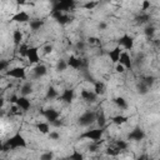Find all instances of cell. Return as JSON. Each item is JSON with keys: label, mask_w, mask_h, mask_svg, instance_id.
I'll use <instances>...</instances> for the list:
<instances>
[{"label": "cell", "mask_w": 160, "mask_h": 160, "mask_svg": "<svg viewBox=\"0 0 160 160\" xmlns=\"http://www.w3.org/2000/svg\"><path fill=\"white\" fill-rule=\"evenodd\" d=\"M29 45H26V44H21L20 46H19V54H20V56H22V58H26V54H28V50H29Z\"/></svg>", "instance_id": "d6a6232c"}, {"label": "cell", "mask_w": 160, "mask_h": 160, "mask_svg": "<svg viewBox=\"0 0 160 160\" xmlns=\"http://www.w3.org/2000/svg\"><path fill=\"white\" fill-rule=\"evenodd\" d=\"M88 42H89V44H98V42H100V41H99L98 38H95V36H90V38L88 39Z\"/></svg>", "instance_id": "7bdbcfd3"}, {"label": "cell", "mask_w": 160, "mask_h": 160, "mask_svg": "<svg viewBox=\"0 0 160 160\" xmlns=\"http://www.w3.org/2000/svg\"><path fill=\"white\" fill-rule=\"evenodd\" d=\"M80 98L88 102H95L96 99H98V95L94 92V90H88V89H84L81 90L80 92Z\"/></svg>", "instance_id": "2e32d148"}, {"label": "cell", "mask_w": 160, "mask_h": 160, "mask_svg": "<svg viewBox=\"0 0 160 160\" xmlns=\"http://www.w3.org/2000/svg\"><path fill=\"white\" fill-rule=\"evenodd\" d=\"M32 90H34L32 82L26 81V82H24V84L21 85V88H20V94H21V96H28V95H30V94L32 92Z\"/></svg>", "instance_id": "d6986e66"}, {"label": "cell", "mask_w": 160, "mask_h": 160, "mask_svg": "<svg viewBox=\"0 0 160 160\" xmlns=\"http://www.w3.org/2000/svg\"><path fill=\"white\" fill-rule=\"evenodd\" d=\"M121 54H122V48L119 46V45H116L112 50L109 51V59H110V61L116 65V64L119 62V60H120Z\"/></svg>", "instance_id": "4fadbf2b"}, {"label": "cell", "mask_w": 160, "mask_h": 160, "mask_svg": "<svg viewBox=\"0 0 160 160\" xmlns=\"http://www.w3.org/2000/svg\"><path fill=\"white\" fill-rule=\"evenodd\" d=\"M22 39H24V35H22V31L19 30V29H15L12 31V41L16 46H20L22 44Z\"/></svg>", "instance_id": "44dd1931"}, {"label": "cell", "mask_w": 160, "mask_h": 160, "mask_svg": "<svg viewBox=\"0 0 160 160\" xmlns=\"http://www.w3.org/2000/svg\"><path fill=\"white\" fill-rule=\"evenodd\" d=\"M5 76L18 79V80H24V79H26V70L22 66H14V68L9 69L8 71H5Z\"/></svg>", "instance_id": "5b68a950"}, {"label": "cell", "mask_w": 160, "mask_h": 160, "mask_svg": "<svg viewBox=\"0 0 160 160\" xmlns=\"http://www.w3.org/2000/svg\"><path fill=\"white\" fill-rule=\"evenodd\" d=\"M138 91H139L141 95H145V94L149 91V88H148L144 82H140V84L138 85Z\"/></svg>", "instance_id": "e575fe53"}, {"label": "cell", "mask_w": 160, "mask_h": 160, "mask_svg": "<svg viewBox=\"0 0 160 160\" xmlns=\"http://www.w3.org/2000/svg\"><path fill=\"white\" fill-rule=\"evenodd\" d=\"M26 59L30 64H40V56H39V49L36 46H30L26 54Z\"/></svg>", "instance_id": "9c48e42d"}, {"label": "cell", "mask_w": 160, "mask_h": 160, "mask_svg": "<svg viewBox=\"0 0 160 160\" xmlns=\"http://www.w3.org/2000/svg\"><path fill=\"white\" fill-rule=\"evenodd\" d=\"M118 45L124 48L125 50H131L134 48V38L128 35V34H124L119 40H118Z\"/></svg>", "instance_id": "ba28073f"}, {"label": "cell", "mask_w": 160, "mask_h": 160, "mask_svg": "<svg viewBox=\"0 0 160 160\" xmlns=\"http://www.w3.org/2000/svg\"><path fill=\"white\" fill-rule=\"evenodd\" d=\"M41 115L48 120V122L51 125L52 122H55V121H58L59 120V118H60V112L58 111V110H55V109H52V108H49V109H44L42 111H41Z\"/></svg>", "instance_id": "52a82bcc"}, {"label": "cell", "mask_w": 160, "mask_h": 160, "mask_svg": "<svg viewBox=\"0 0 160 160\" xmlns=\"http://www.w3.org/2000/svg\"><path fill=\"white\" fill-rule=\"evenodd\" d=\"M60 96V94H59V91L55 89V88H52V86H50L48 90H46V99H50V100H54V99H58Z\"/></svg>", "instance_id": "4316f807"}, {"label": "cell", "mask_w": 160, "mask_h": 160, "mask_svg": "<svg viewBox=\"0 0 160 160\" xmlns=\"http://www.w3.org/2000/svg\"><path fill=\"white\" fill-rule=\"evenodd\" d=\"M68 61L66 60H64V59H60V60H58V62H56V70L58 71H65L66 69H68Z\"/></svg>", "instance_id": "4dcf8cb0"}, {"label": "cell", "mask_w": 160, "mask_h": 160, "mask_svg": "<svg viewBox=\"0 0 160 160\" xmlns=\"http://www.w3.org/2000/svg\"><path fill=\"white\" fill-rule=\"evenodd\" d=\"M96 122H98L99 128H105L106 126V118H105V114L102 111L96 112Z\"/></svg>", "instance_id": "484cf974"}, {"label": "cell", "mask_w": 160, "mask_h": 160, "mask_svg": "<svg viewBox=\"0 0 160 160\" xmlns=\"http://www.w3.org/2000/svg\"><path fill=\"white\" fill-rule=\"evenodd\" d=\"M74 98H75V92H74L72 89H65V90H62L61 95L59 96V99L61 101H64L65 104H71L72 100H74Z\"/></svg>", "instance_id": "9a60e30c"}, {"label": "cell", "mask_w": 160, "mask_h": 160, "mask_svg": "<svg viewBox=\"0 0 160 160\" xmlns=\"http://www.w3.org/2000/svg\"><path fill=\"white\" fill-rule=\"evenodd\" d=\"M36 129L41 132V134H45V135H49V132L51 131L50 130V124L49 122H44V121H40L36 124Z\"/></svg>", "instance_id": "d4e9b609"}, {"label": "cell", "mask_w": 160, "mask_h": 160, "mask_svg": "<svg viewBox=\"0 0 160 160\" xmlns=\"http://www.w3.org/2000/svg\"><path fill=\"white\" fill-rule=\"evenodd\" d=\"M144 138H145V132H144V130L140 129V128L132 129V130L129 132V135H128V140H130V141H141Z\"/></svg>", "instance_id": "8fae6325"}, {"label": "cell", "mask_w": 160, "mask_h": 160, "mask_svg": "<svg viewBox=\"0 0 160 160\" xmlns=\"http://www.w3.org/2000/svg\"><path fill=\"white\" fill-rule=\"evenodd\" d=\"M10 114H14V115H21L22 111L19 109L18 105H11V106H10Z\"/></svg>", "instance_id": "8d00e7d4"}, {"label": "cell", "mask_w": 160, "mask_h": 160, "mask_svg": "<svg viewBox=\"0 0 160 160\" xmlns=\"http://www.w3.org/2000/svg\"><path fill=\"white\" fill-rule=\"evenodd\" d=\"M69 159H70V160H85V156H84V154H82L81 151L74 149V150L71 151V154L69 155Z\"/></svg>", "instance_id": "83f0119b"}, {"label": "cell", "mask_w": 160, "mask_h": 160, "mask_svg": "<svg viewBox=\"0 0 160 160\" xmlns=\"http://www.w3.org/2000/svg\"><path fill=\"white\" fill-rule=\"evenodd\" d=\"M94 122H96V112L95 111H90V110L85 111L84 114H81L79 116V119H78V124L80 126H84V128L90 126Z\"/></svg>", "instance_id": "3957f363"}, {"label": "cell", "mask_w": 160, "mask_h": 160, "mask_svg": "<svg viewBox=\"0 0 160 160\" xmlns=\"http://www.w3.org/2000/svg\"><path fill=\"white\" fill-rule=\"evenodd\" d=\"M26 140L25 138L20 134V132H16L15 135L10 136L6 141L2 142L1 145V150L2 151H9V150H14V149H18V148H26Z\"/></svg>", "instance_id": "6da1fadb"}, {"label": "cell", "mask_w": 160, "mask_h": 160, "mask_svg": "<svg viewBox=\"0 0 160 160\" xmlns=\"http://www.w3.org/2000/svg\"><path fill=\"white\" fill-rule=\"evenodd\" d=\"M149 15L148 14H141L140 16H138V20H139V22L140 24H144V22H148L149 21Z\"/></svg>", "instance_id": "f35d334b"}, {"label": "cell", "mask_w": 160, "mask_h": 160, "mask_svg": "<svg viewBox=\"0 0 160 160\" xmlns=\"http://www.w3.org/2000/svg\"><path fill=\"white\" fill-rule=\"evenodd\" d=\"M150 8V1H142V4H141V10H148Z\"/></svg>", "instance_id": "ee69618b"}, {"label": "cell", "mask_w": 160, "mask_h": 160, "mask_svg": "<svg viewBox=\"0 0 160 160\" xmlns=\"http://www.w3.org/2000/svg\"><path fill=\"white\" fill-rule=\"evenodd\" d=\"M48 136H49L50 140H59V139H60V134H59L56 130H51Z\"/></svg>", "instance_id": "74e56055"}, {"label": "cell", "mask_w": 160, "mask_h": 160, "mask_svg": "<svg viewBox=\"0 0 160 160\" xmlns=\"http://www.w3.org/2000/svg\"><path fill=\"white\" fill-rule=\"evenodd\" d=\"M51 16L61 25H65L70 21V16L62 11H59V10H51Z\"/></svg>", "instance_id": "30bf717a"}, {"label": "cell", "mask_w": 160, "mask_h": 160, "mask_svg": "<svg viewBox=\"0 0 160 160\" xmlns=\"http://www.w3.org/2000/svg\"><path fill=\"white\" fill-rule=\"evenodd\" d=\"M128 120H129V118H128V116H125V115H122V114L115 115V116H112V119H111L112 124H114V125H118V126L124 125L125 122H128Z\"/></svg>", "instance_id": "7402d4cb"}, {"label": "cell", "mask_w": 160, "mask_h": 160, "mask_svg": "<svg viewBox=\"0 0 160 160\" xmlns=\"http://www.w3.org/2000/svg\"><path fill=\"white\" fill-rule=\"evenodd\" d=\"M99 29H100V30H105V29H106V24H105V22H100V24H99Z\"/></svg>", "instance_id": "7dc6e473"}, {"label": "cell", "mask_w": 160, "mask_h": 160, "mask_svg": "<svg viewBox=\"0 0 160 160\" xmlns=\"http://www.w3.org/2000/svg\"><path fill=\"white\" fill-rule=\"evenodd\" d=\"M48 74V68L46 65L44 64H36L34 68H32V78L34 79H40L42 76H45Z\"/></svg>", "instance_id": "7c38bea8"}, {"label": "cell", "mask_w": 160, "mask_h": 160, "mask_svg": "<svg viewBox=\"0 0 160 160\" xmlns=\"http://www.w3.org/2000/svg\"><path fill=\"white\" fill-rule=\"evenodd\" d=\"M52 50H54V46H52L51 44H46V45H44V46H42V54H45V55L51 54V52H52Z\"/></svg>", "instance_id": "d590c367"}, {"label": "cell", "mask_w": 160, "mask_h": 160, "mask_svg": "<svg viewBox=\"0 0 160 160\" xmlns=\"http://www.w3.org/2000/svg\"><path fill=\"white\" fill-rule=\"evenodd\" d=\"M136 160H152V159H150V158H148L146 155H141V156H139Z\"/></svg>", "instance_id": "bcb514c9"}, {"label": "cell", "mask_w": 160, "mask_h": 160, "mask_svg": "<svg viewBox=\"0 0 160 160\" xmlns=\"http://www.w3.org/2000/svg\"><path fill=\"white\" fill-rule=\"evenodd\" d=\"M96 5H98V2H96V1H88V2H85V4H84V8H85V9H88V10H91V9H94Z\"/></svg>", "instance_id": "60d3db41"}, {"label": "cell", "mask_w": 160, "mask_h": 160, "mask_svg": "<svg viewBox=\"0 0 160 160\" xmlns=\"http://www.w3.org/2000/svg\"><path fill=\"white\" fill-rule=\"evenodd\" d=\"M105 154L109 155V156H118L119 154H121V150L114 145V146H109V148H106Z\"/></svg>", "instance_id": "f546056e"}, {"label": "cell", "mask_w": 160, "mask_h": 160, "mask_svg": "<svg viewBox=\"0 0 160 160\" xmlns=\"http://www.w3.org/2000/svg\"><path fill=\"white\" fill-rule=\"evenodd\" d=\"M55 155L52 151H45L40 155V160H54Z\"/></svg>", "instance_id": "836d02e7"}, {"label": "cell", "mask_w": 160, "mask_h": 160, "mask_svg": "<svg viewBox=\"0 0 160 160\" xmlns=\"http://www.w3.org/2000/svg\"><path fill=\"white\" fill-rule=\"evenodd\" d=\"M66 61H68V65L75 70H85L88 66V62L85 61V59L75 56V55H70Z\"/></svg>", "instance_id": "277c9868"}, {"label": "cell", "mask_w": 160, "mask_h": 160, "mask_svg": "<svg viewBox=\"0 0 160 160\" xmlns=\"http://www.w3.org/2000/svg\"><path fill=\"white\" fill-rule=\"evenodd\" d=\"M119 62L122 66H125V69H131L132 68V59H131V56H130V54L128 51H122Z\"/></svg>", "instance_id": "ac0fdd59"}, {"label": "cell", "mask_w": 160, "mask_h": 160, "mask_svg": "<svg viewBox=\"0 0 160 160\" xmlns=\"http://www.w3.org/2000/svg\"><path fill=\"white\" fill-rule=\"evenodd\" d=\"M8 66H9V61L8 60H0V70L1 71H8L9 70Z\"/></svg>", "instance_id": "ab89813d"}, {"label": "cell", "mask_w": 160, "mask_h": 160, "mask_svg": "<svg viewBox=\"0 0 160 160\" xmlns=\"http://www.w3.org/2000/svg\"><path fill=\"white\" fill-rule=\"evenodd\" d=\"M105 132V128H96V129H91V130H86L80 135V139H85L89 140L90 142L94 141H99L102 139Z\"/></svg>", "instance_id": "7a4b0ae2"}, {"label": "cell", "mask_w": 160, "mask_h": 160, "mask_svg": "<svg viewBox=\"0 0 160 160\" xmlns=\"http://www.w3.org/2000/svg\"><path fill=\"white\" fill-rule=\"evenodd\" d=\"M30 15L26 12V11H24V10H20V11H18L15 15H12V18H11V21H15V22H20V24H22V22H30Z\"/></svg>", "instance_id": "5bb4252c"}, {"label": "cell", "mask_w": 160, "mask_h": 160, "mask_svg": "<svg viewBox=\"0 0 160 160\" xmlns=\"http://www.w3.org/2000/svg\"><path fill=\"white\" fill-rule=\"evenodd\" d=\"M42 25H44V21H42L41 19H31L30 22H29V26H30V29H31L32 31L40 30V29L42 28Z\"/></svg>", "instance_id": "603a6c76"}, {"label": "cell", "mask_w": 160, "mask_h": 160, "mask_svg": "<svg viewBox=\"0 0 160 160\" xmlns=\"http://www.w3.org/2000/svg\"><path fill=\"white\" fill-rule=\"evenodd\" d=\"M94 92L100 96V95H104L106 92V86L102 81H94Z\"/></svg>", "instance_id": "ffe728a7"}, {"label": "cell", "mask_w": 160, "mask_h": 160, "mask_svg": "<svg viewBox=\"0 0 160 160\" xmlns=\"http://www.w3.org/2000/svg\"><path fill=\"white\" fill-rule=\"evenodd\" d=\"M155 26L154 25H151V24H148L146 26H145V29H144V34L149 38V39H152L154 38V35H155Z\"/></svg>", "instance_id": "f1b7e54d"}, {"label": "cell", "mask_w": 160, "mask_h": 160, "mask_svg": "<svg viewBox=\"0 0 160 160\" xmlns=\"http://www.w3.org/2000/svg\"><path fill=\"white\" fill-rule=\"evenodd\" d=\"M112 101H114V104L116 105L118 109H120V110H125V109H128V101H126L122 96H118V98H115Z\"/></svg>", "instance_id": "cb8c5ba5"}, {"label": "cell", "mask_w": 160, "mask_h": 160, "mask_svg": "<svg viewBox=\"0 0 160 160\" xmlns=\"http://www.w3.org/2000/svg\"><path fill=\"white\" fill-rule=\"evenodd\" d=\"M74 6H75L74 0H60V1H56L54 4L52 10H59V11L65 12V11H70Z\"/></svg>", "instance_id": "8992f818"}, {"label": "cell", "mask_w": 160, "mask_h": 160, "mask_svg": "<svg viewBox=\"0 0 160 160\" xmlns=\"http://www.w3.org/2000/svg\"><path fill=\"white\" fill-rule=\"evenodd\" d=\"M125 70H126V69H125V66H122L120 62H118V64L115 65V71H116V72H119V74H124V72H125Z\"/></svg>", "instance_id": "b9f144b4"}, {"label": "cell", "mask_w": 160, "mask_h": 160, "mask_svg": "<svg viewBox=\"0 0 160 160\" xmlns=\"http://www.w3.org/2000/svg\"><path fill=\"white\" fill-rule=\"evenodd\" d=\"M114 145H115L116 148H119L121 151H125V150L128 149V146H129V142H128L126 140H116Z\"/></svg>", "instance_id": "1f68e13d"}, {"label": "cell", "mask_w": 160, "mask_h": 160, "mask_svg": "<svg viewBox=\"0 0 160 160\" xmlns=\"http://www.w3.org/2000/svg\"><path fill=\"white\" fill-rule=\"evenodd\" d=\"M15 105H18L19 109H20L22 112H25V111H28V110L31 108V101L28 99V96H21V95H20Z\"/></svg>", "instance_id": "e0dca14e"}, {"label": "cell", "mask_w": 160, "mask_h": 160, "mask_svg": "<svg viewBox=\"0 0 160 160\" xmlns=\"http://www.w3.org/2000/svg\"><path fill=\"white\" fill-rule=\"evenodd\" d=\"M76 48L80 49V50H84V49H85V42H84V41H79V42L76 44Z\"/></svg>", "instance_id": "f6af8a7d"}]
</instances>
